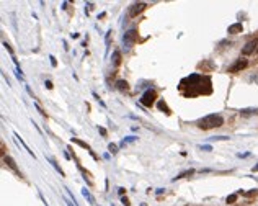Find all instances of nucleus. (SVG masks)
<instances>
[{
	"instance_id": "f257e3e1",
	"label": "nucleus",
	"mask_w": 258,
	"mask_h": 206,
	"mask_svg": "<svg viewBox=\"0 0 258 206\" xmlns=\"http://www.w3.org/2000/svg\"><path fill=\"white\" fill-rule=\"evenodd\" d=\"M181 84H188V90L183 92V97H198V95H209L212 93V84L209 75H199L191 74L189 77L183 78Z\"/></svg>"
},
{
	"instance_id": "f03ea898",
	"label": "nucleus",
	"mask_w": 258,
	"mask_h": 206,
	"mask_svg": "<svg viewBox=\"0 0 258 206\" xmlns=\"http://www.w3.org/2000/svg\"><path fill=\"white\" fill-rule=\"evenodd\" d=\"M224 124V116L222 114H208L202 119L198 121V126L201 129H212V128H221Z\"/></svg>"
},
{
	"instance_id": "7ed1b4c3",
	"label": "nucleus",
	"mask_w": 258,
	"mask_h": 206,
	"mask_svg": "<svg viewBox=\"0 0 258 206\" xmlns=\"http://www.w3.org/2000/svg\"><path fill=\"white\" fill-rule=\"evenodd\" d=\"M155 100H157V92L153 90V88H149V90H145L142 93V97H140V105H144V106H147V108H150L153 103H155Z\"/></svg>"
},
{
	"instance_id": "20e7f679",
	"label": "nucleus",
	"mask_w": 258,
	"mask_h": 206,
	"mask_svg": "<svg viewBox=\"0 0 258 206\" xmlns=\"http://www.w3.org/2000/svg\"><path fill=\"white\" fill-rule=\"evenodd\" d=\"M137 43V29H129L123 34V46L126 49H131Z\"/></svg>"
},
{
	"instance_id": "39448f33",
	"label": "nucleus",
	"mask_w": 258,
	"mask_h": 206,
	"mask_svg": "<svg viewBox=\"0 0 258 206\" xmlns=\"http://www.w3.org/2000/svg\"><path fill=\"white\" fill-rule=\"evenodd\" d=\"M145 8H147V3H144V2L132 3V5L129 7V10H127V15H129L131 18H136V16L139 15V13H142Z\"/></svg>"
},
{
	"instance_id": "423d86ee",
	"label": "nucleus",
	"mask_w": 258,
	"mask_h": 206,
	"mask_svg": "<svg viewBox=\"0 0 258 206\" xmlns=\"http://www.w3.org/2000/svg\"><path fill=\"white\" fill-rule=\"evenodd\" d=\"M247 65H248V61H247V59H237V61H235L234 64H232L230 67L227 69V72H230V74H235V72L243 70Z\"/></svg>"
},
{
	"instance_id": "0eeeda50",
	"label": "nucleus",
	"mask_w": 258,
	"mask_h": 206,
	"mask_svg": "<svg viewBox=\"0 0 258 206\" xmlns=\"http://www.w3.org/2000/svg\"><path fill=\"white\" fill-rule=\"evenodd\" d=\"M257 51H258V39H251V41H248L247 44L243 46L242 54L248 56V54H253V52H257Z\"/></svg>"
},
{
	"instance_id": "6e6552de",
	"label": "nucleus",
	"mask_w": 258,
	"mask_h": 206,
	"mask_svg": "<svg viewBox=\"0 0 258 206\" xmlns=\"http://www.w3.org/2000/svg\"><path fill=\"white\" fill-rule=\"evenodd\" d=\"M3 163H5L10 170H13L16 175H20V178H21V173H20V170H18V167H16V162H15V159H13V157L5 155V157H3Z\"/></svg>"
},
{
	"instance_id": "1a4fd4ad",
	"label": "nucleus",
	"mask_w": 258,
	"mask_h": 206,
	"mask_svg": "<svg viewBox=\"0 0 258 206\" xmlns=\"http://www.w3.org/2000/svg\"><path fill=\"white\" fill-rule=\"evenodd\" d=\"M72 142H75V144H78V146H80V147H83V149H87L88 152H90V155L93 157L95 160H98V157L95 155V152H93V150H91V147L88 146V144L85 142V141H80V139H77V137H72Z\"/></svg>"
},
{
	"instance_id": "9d476101",
	"label": "nucleus",
	"mask_w": 258,
	"mask_h": 206,
	"mask_svg": "<svg viewBox=\"0 0 258 206\" xmlns=\"http://www.w3.org/2000/svg\"><path fill=\"white\" fill-rule=\"evenodd\" d=\"M82 195H83V198L88 201V205H96V201H95V198H93V195L90 193V190L88 188H82Z\"/></svg>"
},
{
	"instance_id": "9b49d317",
	"label": "nucleus",
	"mask_w": 258,
	"mask_h": 206,
	"mask_svg": "<svg viewBox=\"0 0 258 206\" xmlns=\"http://www.w3.org/2000/svg\"><path fill=\"white\" fill-rule=\"evenodd\" d=\"M13 136H15L16 142H18V144H21V146L25 147V150H26V152L29 154V155H33V157H34V152H33V150H31V149H29V147H28V144H26L25 141H23L21 137H20V134H18V133H13Z\"/></svg>"
},
{
	"instance_id": "f8f14e48",
	"label": "nucleus",
	"mask_w": 258,
	"mask_h": 206,
	"mask_svg": "<svg viewBox=\"0 0 258 206\" xmlns=\"http://www.w3.org/2000/svg\"><path fill=\"white\" fill-rule=\"evenodd\" d=\"M242 29H243L242 23H234V25H230L227 28V33L229 34H237V33H242Z\"/></svg>"
},
{
	"instance_id": "ddd939ff",
	"label": "nucleus",
	"mask_w": 258,
	"mask_h": 206,
	"mask_svg": "<svg viewBox=\"0 0 258 206\" xmlns=\"http://www.w3.org/2000/svg\"><path fill=\"white\" fill-rule=\"evenodd\" d=\"M116 88L119 92H129V84L124 78H119V80H116Z\"/></svg>"
},
{
	"instance_id": "4468645a",
	"label": "nucleus",
	"mask_w": 258,
	"mask_h": 206,
	"mask_svg": "<svg viewBox=\"0 0 258 206\" xmlns=\"http://www.w3.org/2000/svg\"><path fill=\"white\" fill-rule=\"evenodd\" d=\"M46 159H48L49 162H51V165L54 167V170H56V172H59V175H61V177H64V175H65V173H64V170H62L61 167L57 165V162H56V159H54V157H49V155H48Z\"/></svg>"
},
{
	"instance_id": "2eb2a0df",
	"label": "nucleus",
	"mask_w": 258,
	"mask_h": 206,
	"mask_svg": "<svg viewBox=\"0 0 258 206\" xmlns=\"http://www.w3.org/2000/svg\"><path fill=\"white\" fill-rule=\"evenodd\" d=\"M240 114L242 116H255V114H258V108H243V110H240Z\"/></svg>"
},
{
	"instance_id": "dca6fc26",
	"label": "nucleus",
	"mask_w": 258,
	"mask_h": 206,
	"mask_svg": "<svg viewBox=\"0 0 258 206\" xmlns=\"http://www.w3.org/2000/svg\"><path fill=\"white\" fill-rule=\"evenodd\" d=\"M111 64H113L114 67H118V65L121 64V52L119 51H114L113 54H111Z\"/></svg>"
},
{
	"instance_id": "f3484780",
	"label": "nucleus",
	"mask_w": 258,
	"mask_h": 206,
	"mask_svg": "<svg viewBox=\"0 0 258 206\" xmlns=\"http://www.w3.org/2000/svg\"><path fill=\"white\" fill-rule=\"evenodd\" d=\"M157 106H159V110H160V111H165L167 114H172V110H170V108L167 106V103H165L163 100H160L159 103H157Z\"/></svg>"
},
{
	"instance_id": "a211bd4d",
	"label": "nucleus",
	"mask_w": 258,
	"mask_h": 206,
	"mask_svg": "<svg viewBox=\"0 0 258 206\" xmlns=\"http://www.w3.org/2000/svg\"><path fill=\"white\" fill-rule=\"evenodd\" d=\"M193 173H194V170H191V169H189V170H185V172L178 173V175H176V177H175V178H173V180H180V178H185V177H189V175H193Z\"/></svg>"
},
{
	"instance_id": "6ab92c4d",
	"label": "nucleus",
	"mask_w": 258,
	"mask_h": 206,
	"mask_svg": "<svg viewBox=\"0 0 258 206\" xmlns=\"http://www.w3.org/2000/svg\"><path fill=\"white\" fill-rule=\"evenodd\" d=\"M235 201H237V193H232V195H229L227 199H225V203H227V205H234Z\"/></svg>"
},
{
	"instance_id": "aec40b11",
	"label": "nucleus",
	"mask_w": 258,
	"mask_h": 206,
	"mask_svg": "<svg viewBox=\"0 0 258 206\" xmlns=\"http://www.w3.org/2000/svg\"><path fill=\"white\" fill-rule=\"evenodd\" d=\"M240 195H245V196H253V195H258V190H250V191H243V190H238Z\"/></svg>"
},
{
	"instance_id": "412c9836",
	"label": "nucleus",
	"mask_w": 258,
	"mask_h": 206,
	"mask_svg": "<svg viewBox=\"0 0 258 206\" xmlns=\"http://www.w3.org/2000/svg\"><path fill=\"white\" fill-rule=\"evenodd\" d=\"M118 149H119V147H118L114 142H110V144H108V150H110L111 154H116V152H118Z\"/></svg>"
},
{
	"instance_id": "4be33fe9",
	"label": "nucleus",
	"mask_w": 258,
	"mask_h": 206,
	"mask_svg": "<svg viewBox=\"0 0 258 206\" xmlns=\"http://www.w3.org/2000/svg\"><path fill=\"white\" fill-rule=\"evenodd\" d=\"M202 67H204V69H209V70H212V69H214V65L209 64V62H201V64H199V69H202Z\"/></svg>"
},
{
	"instance_id": "5701e85b",
	"label": "nucleus",
	"mask_w": 258,
	"mask_h": 206,
	"mask_svg": "<svg viewBox=\"0 0 258 206\" xmlns=\"http://www.w3.org/2000/svg\"><path fill=\"white\" fill-rule=\"evenodd\" d=\"M211 141H227L229 139V136H212V137H209Z\"/></svg>"
},
{
	"instance_id": "b1692460",
	"label": "nucleus",
	"mask_w": 258,
	"mask_h": 206,
	"mask_svg": "<svg viewBox=\"0 0 258 206\" xmlns=\"http://www.w3.org/2000/svg\"><path fill=\"white\" fill-rule=\"evenodd\" d=\"M3 48H5V49H7V51H8V52H10V56H12V57H15V54H13V49H12V48H10V44H7V43H5V41H3Z\"/></svg>"
},
{
	"instance_id": "393cba45",
	"label": "nucleus",
	"mask_w": 258,
	"mask_h": 206,
	"mask_svg": "<svg viewBox=\"0 0 258 206\" xmlns=\"http://www.w3.org/2000/svg\"><path fill=\"white\" fill-rule=\"evenodd\" d=\"M136 139H137L136 136H126V137H124L123 141H124V144H126V142H134V141H136Z\"/></svg>"
},
{
	"instance_id": "a878e982",
	"label": "nucleus",
	"mask_w": 258,
	"mask_h": 206,
	"mask_svg": "<svg viewBox=\"0 0 258 206\" xmlns=\"http://www.w3.org/2000/svg\"><path fill=\"white\" fill-rule=\"evenodd\" d=\"M199 149H201V150H208V152H211L212 147H211V146H208V144H201V146H199Z\"/></svg>"
},
{
	"instance_id": "bb28decb",
	"label": "nucleus",
	"mask_w": 258,
	"mask_h": 206,
	"mask_svg": "<svg viewBox=\"0 0 258 206\" xmlns=\"http://www.w3.org/2000/svg\"><path fill=\"white\" fill-rule=\"evenodd\" d=\"M121 203H123L124 206H131V201L126 198V196H121Z\"/></svg>"
},
{
	"instance_id": "cd10ccee",
	"label": "nucleus",
	"mask_w": 258,
	"mask_h": 206,
	"mask_svg": "<svg viewBox=\"0 0 258 206\" xmlns=\"http://www.w3.org/2000/svg\"><path fill=\"white\" fill-rule=\"evenodd\" d=\"M111 34H113V33H111V31H108V33H106V38H105V41H106V48H108V46H110V39H111Z\"/></svg>"
},
{
	"instance_id": "c85d7f7f",
	"label": "nucleus",
	"mask_w": 258,
	"mask_h": 206,
	"mask_svg": "<svg viewBox=\"0 0 258 206\" xmlns=\"http://www.w3.org/2000/svg\"><path fill=\"white\" fill-rule=\"evenodd\" d=\"M49 61H51V65H52V67H56V65H57V61H56L54 56H49Z\"/></svg>"
},
{
	"instance_id": "c756f323",
	"label": "nucleus",
	"mask_w": 258,
	"mask_h": 206,
	"mask_svg": "<svg viewBox=\"0 0 258 206\" xmlns=\"http://www.w3.org/2000/svg\"><path fill=\"white\" fill-rule=\"evenodd\" d=\"M46 88H48V90H52V88H54V85H52V82L51 80H46Z\"/></svg>"
},
{
	"instance_id": "7c9ffc66",
	"label": "nucleus",
	"mask_w": 258,
	"mask_h": 206,
	"mask_svg": "<svg viewBox=\"0 0 258 206\" xmlns=\"http://www.w3.org/2000/svg\"><path fill=\"white\" fill-rule=\"evenodd\" d=\"M98 131H100V134H101V136H103V137H106V129H105V128L98 126Z\"/></svg>"
},
{
	"instance_id": "2f4dec72",
	"label": "nucleus",
	"mask_w": 258,
	"mask_h": 206,
	"mask_svg": "<svg viewBox=\"0 0 258 206\" xmlns=\"http://www.w3.org/2000/svg\"><path fill=\"white\" fill-rule=\"evenodd\" d=\"M65 203H67V206H77L74 201H72V199H69V198H65Z\"/></svg>"
},
{
	"instance_id": "473e14b6",
	"label": "nucleus",
	"mask_w": 258,
	"mask_h": 206,
	"mask_svg": "<svg viewBox=\"0 0 258 206\" xmlns=\"http://www.w3.org/2000/svg\"><path fill=\"white\" fill-rule=\"evenodd\" d=\"M250 154L248 152H245V154H237V157H240V159H245V157H248Z\"/></svg>"
},
{
	"instance_id": "72a5a7b5",
	"label": "nucleus",
	"mask_w": 258,
	"mask_h": 206,
	"mask_svg": "<svg viewBox=\"0 0 258 206\" xmlns=\"http://www.w3.org/2000/svg\"><path fill=\"white\" fill-rule=\"evenodd\" d=\"M118 193H119L121 196H124V193H126V190H124V188H118Z\"/></svg>"
},
{
	"instance_id": "f704fd0d",
	"label": "nucleus",
	"mask_w": 258,
	"mask_h": 206,
	"mask_svg": "<svg viewBox=\"0 0 258 206\" xmlns=\"http://www.w3.org/2000/svg\"><path fill=\"white\" fill-rule=\"evenodd\" d=\"M0 146H2V157H5V144H0Z\"/></svg>"
},
{
	"instance_id": "c9c22d12",
	"label": "nucleus",
	"mask_w": 258,
	"mask_h": 206,
	"mask_svg": "<svg viewBox=\"0 0 258 206\" xmlns=\"http://www.w3.org/2000/svg\"><path fill=\"white\" fill-rule=\"evenodd\" d=\"M251 172H258V163H257V165L253 167V169H251Z\"/></svg>"
},
{
	"instance_id": "e433bc0d",
	"label": "nucleus",
	"mask_w": 258,
	"mask_h": 206,
	"mask_svg": "<svg viewBox=\"0 0 258 206\" xmlns=\"http://www.w3.org/2000/svg\"><path fill=\"white\" fill-rule=\"evenodd\" d=\"M140 206H147V205H145V203H142V205H140Z\"/></svg>"
}]
</instances>
